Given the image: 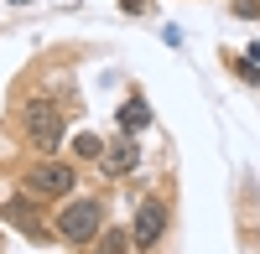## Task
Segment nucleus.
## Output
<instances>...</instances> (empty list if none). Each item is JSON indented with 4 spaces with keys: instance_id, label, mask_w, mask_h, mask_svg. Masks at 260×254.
Here are the masks:
<instances>
[{
    "instance_id": "nucleus-1",
    "label": "nucleus",
    "mask_w": 260,
    "mask_h": 254,
    "mask_svg": "<svg viewBox=\"0 0 260 254\" xmlns=\"http://www.w3.org/2000/svg\"><path fill=\"white\" fill-rule=\"evenodd\" d=\"M21 135H26V145L37 156H52L57 145H62V135H68V114H62V104L57 99H26L21 104Z\"/></svg>"
},
{
    "instance_id": "nucleus-2",
    "label": "nucleus",
    "mask_w": 260,
    "mask_h": 254,
    "mask_svg": "<svg viewBox=\"0 0 260 254\" xmlns=\"http://www.w3.org/2000/svg\"><path fill=\"white\" fill-rule=\"evenodd\" d=\"M99 228H104V202H99V197H62L57 218H52V234H57L62 244L89 249V244L99 239Z\"/></svg>"
},
{
    "instance_id": "nucleus-3",
    "label": "nucleus",
    "mask_w": 260,
    "mask_h": 254,
    "mask_svg": "<svg viewBox=\"0 0 260 254\" xmlns=\"http://www.w3.org/2000/svg\"><path fill=\"white\" fill-rule=\"evenodd\" d=\"M68 192H78V166L73 161L42 156L31 172L21 177V197H31V202H62Z\"/></svg>"
},
{
    "instance_id": "nucleus-4",
    "label": "nucleus",
    "mask_w": 260,
    "mask_h": 254,
    "mask_svg": "<svg viewBox=\"0 0 260 254\" xmlns=\"http://www.w3.org/2000/svg\"><path fill=\"white\" fill-rule=\"evenodd\" d=\"M167 202L151 192V197H141L136 202V218H130V239H136V249H156L161 244V234H167Z\"/></svg>"
},
{
    "instance_id": "nucleus-5",
    "label": "nucleus",
    "mask_w": 260,
    "mask_h": 254,
    "mask_svg": "<svg viewBox=\"0 0 260 254\" xmlns=\"http://www.w3.org/2000/svg\"><path fill=\"white\" fill-rule=\"evenodd\" d=\"M136 166H141V145H136V135L104 145V156H99V172H104V177H130Z\"/></svg>"
},
{
    "instance_id": "nucleus-6",
    "label": "nucleus",
    "mask_w": 260,
    "mask_h": 254,
    "mask_svg": "<svg viewBox=\"0 0 260 254\" xmlns=\"http://www.w3.org/2000/svg\"><path fill=\"white\" fill-rule=\"evenodd\" d=\"M146 124H151V109H146V99H141V94H130V99L120 104V130H125V135H141Z\"/></svg>"
},
{
    "instance_id": "nucleus-7",
    "label": "nucleus",
    "mask_w": 260,
    "mask_h": 254,
    "mask_svg": "<svg viewBox=\"0 0 260 254\" xmlns=\"http://www.w3.org/2000/svg\"><path fill=\"white\" fill-rule=\"evenodd\" d=\"M94 249H104V254H125V249H136V239H130V228H99Z\"/></svg>"
},
{
    "instance_id": "nucleus-8",
    "label": "nucleus",
    "mask_w": 260,
    "mask_h": 254,
    "mask_svg": "<svg viewBox=\"0 0 260 254\" xmlns=\"http://www.w3.org/2000/svg\"><path fill=\"white\" fill-rule=\"evenodd\" d=\"M73 156H78V161H89V166H99V156H104V140H99L94 130L73 135Z\"/></svg>"
},
{
    "instance_id": "nucleus-9",
    "label": "nucleus",
    "mask_w": 260,
    "mask_h": 254,
    "mask_svg": "<svg viewBox=\"0 0 260 254\" xmlns=\"http://www.w3.org/2000/svg\"><path fill=\"white\" fill-rule=\"evenodd\" d=\"M234 16H260V0H234Z\"/></svg>"
},
{
    "instance_id": "nucleus-10",
    "label": "nucleus",
    "mask_w": 260,
    "mask_h": 254,
    "mask_svg": "<svg viewBox=\"0 0 260 254\" xmlns=\"http://www.w3.org/2000/svg\"><path fill=\"white\" fill-rule=\"evenodd\" d=\"M120 6H125L130 16H146V11H151V0H120Z\"/></svg>"
}]
</instances>
